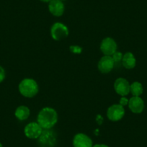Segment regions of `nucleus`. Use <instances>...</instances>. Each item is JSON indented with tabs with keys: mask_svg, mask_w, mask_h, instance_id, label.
<instances>
[{
	"mask_svg": "<svg viewBox=\"0 0 147 147\" xmlns=\"http://www.w3.org/2000/svg\"><path fill=\"white\" fill-rule=\"evenodd\" d=\"M18 89L20 93L27 98L35 97L39 91V87L37 82L31 78H25L22 80L19 84Z\"/></svg>",
	"mask_w": 147,
	"mask_h": 147,
	"instance_id": "2",
	"label": "nucleus"
},
{
	"mask_svg": "<svg viewBox=\"0 0 147 147\" xmlns=\"http://www.w3.org/2000/svg\"><path fill=\"white\" fill-rule=\"evenodd\" d=\"M128 101H129V100H128V99H127L126 97H122L121 99H120L119 104L121 105H122L123 107H124V106H125V105H128Z\"/></svg>",
	"mask_w": 147,
	"mask_h": 147,
	"instance_id": "19",
	"label": "nucleus"
},
{
	"mask_svg": "<svg viewBox=\"0 0 147 147\" xmlns=\"http://www.w3.org/2000/svg\"><path fill=\"white\" fill-rule=\"evenodd\" d=\"M38 143L42 147H53L56 142V135L51 129H43L38 138Z\"/></svg>",
	"mask_w": 147,
	"mask_h": 147,
	"instance_id": "4",
	"label": "nucleus"
},
{
	"mask_svg": "<svg viewBox=\"0 0 147 147\" xmlns=\"http://www.w3.org/2000/svg\"><path fill=\"white\" fill-rule=\"evenodd\" d=\"M111 56H112L113 59L115 63H118V62L122 61L123 54L121 52L118 51H115Z\"/></svg>",
	"mask_w": 147,
	"mask_h": 147,
	"instance_id": "16",
	"label": "nucleus"
},
{
	"mask_svg": "<svg viewBox=\"0 0 147 147\" xmlns=\"http://www.w3.org/2000/svg\"><path fill=\"white\" fill-rule=\"evenodd\" d=\"M49 10L53 16L60 17L64 12V5L61 0H52L49 4Z\"/></svg>",
	"mask_w": 147,
	"mask_h": 147,
	"instance_id": "12",
	"label": "nucleus"
},
{
	"mask_svg": "<svg viewBox=\"0 0 147 147\" xmlns=\"http://www.w3.org/2000/svg\"><path fill=\"white\" fill-rule=\"evenodd\" d=\"M144 87L141 83L138 82H134L130 85V92L134 97H140L143 94Z\"/></svg>",
	"mask_w": 147,
	"mask_h": 147,
	"instance_id": "15",
	"label": "nucleus"
},
{
	"mask_svg": "<svg viewBox=\"0 0 147 147\" xmlns=\"http://www.w3.org/2000/svg\"><path fill=\"white\" fill-rule=\"evenodd\" d=\"M100 48L101 52L105 56H112L115 51H117L118 46L113 38L107 37L102 40Z\"/></svg>",
	"mask_w": 147,
	"mask_h": 147,
	"instance_id": "7",
	"label": "nucleus"
},
{
	"mask_svg": "<svg viewBox=\"0 0 147 147\" xmlns=\"http://www.w3.org/2000/svg\"><path fill=\"white\" fill-rule=\"evenodd\" d=\"M58 121V114L55 109L50 107L42 108L37 116V122L43 129H51Z\"/></svg>",
	"mask_w": 147,
	"mask_h": 147,
	"instance_id": "1",
	"label": "nucleus"
},
{
	"mask_svg": "<svg viewBox=\"0 0 147 147\" xmlns=\"http://www.w3.org/2000/svg\"><path fill=\"white\" fill-rule=\"evenodd\" d=\"M69 29L67 27L61 22H56L51 28V35L52 38L56 41L62 40L69 35Z\"/></svg>",
	"mask_w": 147,
	"mask_h": 147,
	"instance_id": "3",
	"label": "nucleus"
},
{
	"mask_svg": "<svg viewBox=\"0 0 147 147\" xmlns=\"http://www.w3.org/2000/svg\"><path fill=\"white\" fill-rule=\"evenodd\" d=\"M125 115L124 107L120 104H114L108 107L107 110V117L110 121L117 122L122 119Z\"/></svg>",
	"mask_w": 147,
	"mask_h": 147,
	"instance_id": "5",
	"label": "nucleus"
},
{
	"mask_svg": "<svg viewBox=\"0 0 147 147\" xmlns=\"http://www.w3.org/2000/svg\"><path fill=\"white\" fill-rule=\"evenodd\" d=\"M74 147H92V140L83 133L76 134L73 138Z\"/></svg>",
	"mask_w": 147,
	"mask_h": 147,
	"instance_id": "10",
	"label": "nucleus"
},
{
	"mask_svg": "<svg viewBox=\"0 0 147 147\" xmlns=\"http://www.w3.org/2000/svg\"><path fill=\"white\" fill-rule=\"evenodd\" d=\"M92 147H109V146L104 144H94V145H93Z\"/></svg>",
	"mask_w": 147,
	"mask_h": 147,
	"instance_id": "20",
	"label": "nucleus"
},
{
	"mask_svg": "<svg viewBox=\"0 0 147 147\" xmlns=\"http://www.w3.org/2000/svg\"><path fill=\"white\" fill-rule=\"evenodd\" d=\"M5 77H6V74H5V70L2 66H0V83L5 80Z\"/></svg>",
	"mask_w": 147,
	"mask_h": 147,
	"instance_id": "18",
	"label": "nucleus"
},
{
	"mask_svg": "<svg viewBox=\"0 0 147 147\" xmlns=\"http://www.w3.org/2000/svg\"><path fill=\"white\" fill-rule=\"evenodd\" d=\"M43 129L38 122H31L25 125L24 133L30 139H38L41 135Z\"/></svg>",
	"mask_w": 147,
	"mask_h": 147,
	"instance_id": "6",
	"label": "nucleus"
},
{
	"mask_svg": "<svg viewBox=\"0 0 147 147\" xmlns=\"http://www.w3.org/2000/svg\"><path fill=\"white\" fill-rule=\"evenodd\" d=\"M0 147H3V146H2V144L0 143Z\"/></svg>",
	"mask_w": 147,
	"mask_h": 147,
	"instance_id": "22",
	"label": "nucleus"
},
{
	"mask_svg": "<svg viewBox=\"0 0 147 147\" xmlns=\"http://www.w3.org/2000/svg\"><path fill=\"white\" fill-rule=\"evenodd\" d=\"M130 85L131 84L128 80L123 77H119L114 82V90L121 97H125L130 93Z\"/></svg>",
	"mask_w": 147,
	"mask_h": 147,
	"instance_id": "8",
	"label": "nucleus"
},
{
	"mask_svg": "<svg viewBox=\"0 0 147 147\" xmlns=\"http://www.w3.org/2000/svg\"><path fill=\"white\" fill-rule=\"evenodd\" d=\"M128 105L130 110L135 114H140L144 111V102L140 97L133 96L129 99Z\"/></svg>",
	"mask_w": 147,
	"mask_h": 147,
	"instance_id": "11",
	"label": "nucleus"
},
{
	"mask_svg": "<svg viewBox=\"0 0 147 147\" xmlns=\"http://www.w3.org/2000/svg\"><path fill=\"white\" fill-rule=\"evenodd\" d=\"M115 62L111 56H104L100 59L98 62L99 71L102 74H108L113 69Z\"/></svg>",
	"mask_w": 147,
	"mask_h": 147,
	"instance_id": "9",
	"label": "nucleus"
},
{
	"mask_svg": "<svg viewBox=\"0 0 147 147\" xmlns=\"http://www.w3.org/2000/svg\"><path fill=\"white\" fill-rule=\"evenodd\" d=\"M40 1L43 2H50L51 1H52V0H40Z\"/></svg>",
	"mask_w": 147,
	"mask_h": 147,
	"instance_id": "21",
	"label": "nucleus"
},
{
	"mask_svg": "<svg viewBox=\"0 0 147 147\" xmlns=\"http://www.w3.org/2000/svg\"><path fill=\"white\" fill-rule=\"evenodd\" d=\"M30 115V110L27 106L20 105L16 109L15 115L19 121H23L28 119Z\"/></svg>",
	"mask_w": 147,
	"mask_h": 147,
	"instance_id": "14",
	"label": "nucleus"
},
{
	"mask_svg": "<svg viewBox=\"0 0 147 147\" xmlns=\"http://www.w3.org/2000/svg\"><path fill=\"white\" fill-rule=\"evenodd\" d=\"M61 1H64V0H61Z\"/></svg>",
	"mask_w": 147,
	"mask_h": 147,
	"instance_id": "23",
	"label": "nucleus"
},
{
	"mask_svg": "<svg viewBox=\"0 0 147 147\" xmlns=\"http://www.w3.org/2000/svg\"><path fill=\"white\" fill-rule=\"evenodd\" d=\"M122 64L127 69H132L136 65V59L131 52H126L123 54L122 59Z\"/></svg>",
	"mask_w": 147,
	"mask_h": 147,
	"instance_id": "13",
	"label": "nucleus"
},
{
	"mask_svg": "<svg viewBox=\"0 0 147 147\" xmlns=\"http://www.w3.org/2000/svg\"><path fill=\"white\" fill-rule=\"evenodd\" d=\"M70 51L74 53H80L82 51V49L79 46H70Z\"/></svg>",
	"mask_w": 147,
	"mask_h": 147,
	"instance_id": "17",
	"label": "nucleus"
}]
</instances>
